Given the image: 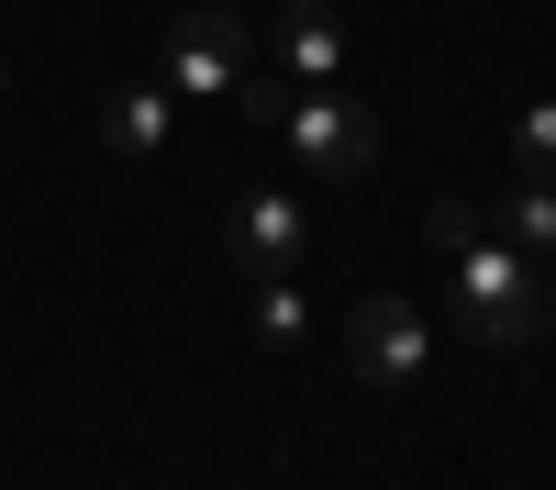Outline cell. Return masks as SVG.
I'll return each mask as SVG.
<instances>
[{
    "mask_svg": "<svg viewBox=\"0 0 556 490\" xmlns=\"http://www.w3.org/2000/svg\"><path fill=\"white\" fill-rule=\"evenodd\" d=\"M167 123H178V89H167V78L112 89V101H101V146H112V156H156V146H167Z\"/></svg>",
    "mask_w": 556,
    "mask_h": 490,
    "instance_id": "obj_7",
    "label": "cell"
},
{
    "mask_svg": "<svg viewBox=\"0 0 556 490\" xmlns=\"http://www.w3.org/2000/svg\"><path fill=\"white\" fill-rule=\"evenodd\" d=\"M334 67H345L334 12H323V0H290V12H278V78L290 89H334Z\"/></svg>",
    "mask_w": 556,
    "mask_h": 490,
    "instance_id": "obj_6",
    "label": "cell"
},
{
    "mask_svg": "<svg viewBox=\"0 0 556 490\" xmlns=\"http://www.w3.org/2000/svg\"><path fill=\"white\" fill-rule=\"evenodd\" d=\"M312 335V301H301V279H256V345H278L290 356Z\"/></svg>",
    "mask_w": 556,
    "mask_h": 490,
    "instance_id": "obj_9",
    "label": "cell"
},
{
    "mask_svg": "<svg viewBox=\"0 0 556 490\" xmlns=\"http://www.w3.org/2000/svg\"><path fill=\"white\" fill-rule=\"evenodd\" d=\"M545 312H556V290H545Z\"/></svg>",
    "mask_w": 556,
    "mask_h": 490,
    "instance_id": "obj_11",
    "label": "cell"
},
{
    "mask_svg": "<svg viewBox=\"0 0 556 490\" xmlns=\"http://www.w3.org/2000/svg\"><path fill=\"white\" fill-rule=\"evenodd\" d=\"M424 235H434V256H445V301H456V324H468L479 345H523L534 312H545L534 256H523L513 235H490L479 212H456V201L424 212Z\"/></svg>",
    "mask_w": 556,
    "mask_h": 490,
    "instance_id": "obj_1",
    "label": "cell"
},
{
    "mask_svg": "<svg viewBox=\"0 0 556 490\" xmlns=\"http://www.w3.org/2000/svg\"><path fill=\"white\" fill-rule=\"evenodd\" d=\"M513 156H523V178H556V101L513 112Z\"/></svg>",
    "mask_w": 556,
    "mask_h": 490,
    "instance_id": "obj_10",
    "label": "cell"
},
{
    "mask_svg": "<svg viewBox=\"0 0 556 490\" xmlns=\"http://www.w3.org/2000/svg\"><path fill=\"white\" fill-rule=\"evenodd\" d=\"M156 78L178 89V101H235V89L256 78V23H235V12H178Z\"/></svg>",
    "mask_w": 556,
    "mask_h": 490,
    "instance_id": "obj_3",
    "label": "cell"
},
{
    "mask_svg": "<svg viewBox=\"0 0 556 490\" xmlns=\"http://www.w3.org/2000/svg\"><path fill=\"white\" fill-rule=\"evenodd\" d=\"M223 256L245 267V279H301V256H312V212L290 190H245L235 212H223Z\"/></svg>",
    "mask_w": 556,
    "mask_h": 490,
    "instance_id": "obj_5",
    "label": "cell"
},
{
    "mask_svg": "<svg viewBox=\"0 0 556 490\" xmlns=\"http://www.w3.org/2000/svg\"><path fill=\"white\" fill-rule=\"evenodd\" d=\"M345 345H356V379H379V390H412V379L434 368V324L401 290H367L356 324H345Z\"/></svg>",
    "mask_w": 556,
    "mask_h": 490,
    "instance_id": "obj_4",
    "label": "cell"
},
{
    "mask_svg": "<svg viewBox=\"0 0 556 490\" xmlns=\"http://www.w3.org/2000/svg\"><path fill=\"white\" fill-rule=\"evenodd\" d=\"M278 146L312 178H367L379 167V112L345 101V89H290V101H278Z\"/></svg>",
    "mask_w": 556,
    "mask_h": 490,
    "instance_id": "obj_2",
    "label": "cell"
},
{
    "mask_svg": "<svg viewBox=\"0 0 556 490\" xmlns=\"http://www.w3.org/2000/svg\"><path fill=\"white\" fill-rule=\"evenodd\" d=\"M501 235H513L534 267H556V178H523V190L501 201Z\"/></svg>",
    "mask_w": 556,
    "mask_h": 490,
    "instance_id": "obj_8",
    "label": "cell"
}]
</instances>
